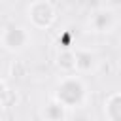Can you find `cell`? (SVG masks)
<instances>
[{"label": "cell", "instance_id": "1", "mask_svg": "<svg viewBox=\"0 0 121 121\" xmlns=\"http://www.w3.org/2000/svg\"><path fill=\"white\" fill-rule=\"evenodd\" d=\"M53 98H57L60 104H64L68 110L74 108H83L87 102V81L83 79L81 74L72 72V74H62L60 79L55 85Z\"/></svg>", "mask_w": 121, "mask_h": 121}, {"label": "cell", "instance_id": "2", "mask_svg": "<svg viewBox=\"0 0 121 121\" xmlns=\"http://www.w3.org/2000/svg\"><path fill=\"white\" fill-rule=\"evenodd\" d=\"M26 19L32 28L47 30L53 26V23L57 19V11H55L53 4L47 0H32L26 8Z\"/></svg>", "mask_w": 121, "mask_h": 121}, {"label": "cell", "instance_id": "3", "mask_svg": "<svg viewBox=\"0 0 121 121\" xmlns=\"http://www.w3.org/2000/svg\"><path fill=\"white\" fill-rule=\"evenodd\" d=\"M30 43V32L15 23H6L2 28V47L8 53H19Z\"/></svg>", "mask_w": 121, "mask_h": 121}, {"label": "cell", "instance_id": "4", "mask_svg": "<svg viewBox=\"0 0 121 121\" xmlns=\"http://www.w3.org/2000/svg\"><path fill=\"white\" fill-rule=\"evenodd\" d=\"M113 25H115V15L110 9H96L89 19V26L93 28V32H98V34L110 32Z\"/></svg>", "mask_w": 121, "mask_h": 121}, {"label": "cell", "instance_id": "5", "mask_svg": "<svg viewBox=\"0 0 121 121\" xmlns=\"http://www.w3.org/2000/svg\"><path fill=\"white\" fill-rule=\"evenodd\" d=\"M102 113L106 121H121V91L110 93L104 98Z\"/></svg>", "mask_w": 121, "mask_h": 121}, {"label": "cell", "instance_id": "6", "mask_svg": "<svg viewBox=\"0 0 121 121\" xmlns=\"http://www.w3.org/2000/svg\"><path fill=\"white\" fill-rule=\"evenodd\" d=\"M66 115H68V108L64 104H60L57 98H53V96L42 108V119L43 121H64Z\"/></svg>", "mask_w": 121, "mask_h": 121}, {"label": "cell", "instance_id": "7", "mask_svg": "<svg viewBox=\"0 0 121 121\" xmlns=\"http://www.w3.org/2000/svg\"><path fill=\"white\" fill-rule=\"evenodd\" d=\"M76 47L70 49H60L57 55V66L60 68L62 74H72L76 72Z\"/></svg>", "mask_w": 121, "mask_h": 121}, {"label": "cell", "instance_id": "8", "mask_svg": "<svg viewBox=\"0 0 121 121\" xmlns=\"http://www.w3.org/2000/svg\"><path fill=\"white\" fill-rule=\"evenodd\" d=\"M76 72L78 74H87V72H91L93 68H95V62H96V59H95V55L91 53V51H87V49H79V47H76Z\"/></svg>", "mask_w": 121, "mask_h": 121}, {"label": "cell", "instance_id": "9", "mask_svg": "<svg viewBox=\"0 0 121 121\" xmlns=\"http://www.w3.org/2000/svg\"><path fill=\"white\" fill-rule=\"evenodd\" d=\"M17 102H19L17 91L13 93V89L8 85V79L2 78V81H0V106H2V110L6 112L11 106H17Z\"/></svg>", "mask_w": 121, "mask_h": 121}]
</instances>
